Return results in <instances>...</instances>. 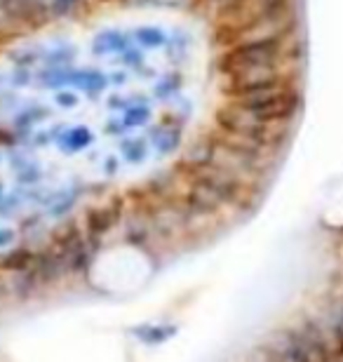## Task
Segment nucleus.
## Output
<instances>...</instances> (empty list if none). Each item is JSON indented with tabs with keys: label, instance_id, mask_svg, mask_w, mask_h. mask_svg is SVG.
<instances>
[{
	"label": "nucleus",
	"instance_id": "1",
	"mask_svg": "<svg viewBox=\"0 0 343 362\" xmlns=\"http://www.w3.org/2000/svg\"><path fill=\"white\" fill-rule=\"evenodd\" d=\"M310 92L313 0H0V306L243 226Z\"/></svg>",
	"mask_w": 343,
	"mask_h": 362
}]
</instances>
